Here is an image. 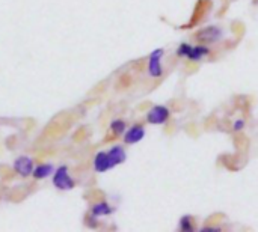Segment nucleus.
<instances>
[{
    "label": "nucleus",
    "mask_w": 258,
    "mask_h": 232,
    "mask_svg": "<svg viewBox=\"0 0 258 232\" xmlns=\"http://www.w3.org/2000/svg\"><path fill=\"white\" fill-rule=\"evenodd\" d=\"M164 54L163 48H155L148 59V74L152 78H160L163 75V66H161V57Z\"/></svg>",
    "instance_id": "obj_1"
},
{
    "label": "nucleus",
    "mask_w": 258,
    "mask_h": 232,
    "mask_svg": "<svg viewBox=\"0 0 258 232\" xmlns=\"http://www.w3.org/2000/svg\"><path fill=\"white\" fill-rule=\"evenodd\" d=\"M53 184H54V187H57L59 190H71V188H74V185H75L74 179L69 178V175H68V167H66V166H60V167L54 172Z\"/></svg>",
    "instance_id": "obj_2"
},
{
    "label": "nucleus",
    "mask_w": 258,
    "mask_h": 232,
    "mask_svg": "<svg viewBox=\"0 0 258 232\" xmlns=\"http://www.w3.org/2000/svg\"><path fill=\"white\" fill-rule=\"evenodd\" d=\"M167 119H169V108L166 105H154L146 114V121L152 125H161Z\"/></svg>",
    "instance_id": "obj_3"
},
{
    "label": "nucleus",
    "mask_w": 258,
    "mask_h": 232,
    "mask_svg": "<svg viewBox=\"0 0 258 232\" xmlns=\"http://www.w3.org/2000/svg\"><path fill=\"white\" fill-rule=\"evenodd\" d=\"M14 170L21 175L23 178L29 176L33 173V160L30 157H18L14 163Z\"/></svg>",
    "instance_id": "obj_4"
},
{
    "label": "nucleus",
    "mask_w": 258,
    "mask_h": 232,
    "mask_svg": "<svg viewBox=\"0 0 258 232\" xmlns=\"http://www.w3.org/2000/svg\"><path fill=\"white\" fill-rule=\"evenodd\" d=\"M112 167H115V164H113V161H112L109 152L101 151V152H98V154L95 155V158H94V169H95L97 172L103 173V172L110 170Z\"/></svg>",
    "instance_id": "obj_5"
},
{
    "label": "nucleus",
    "mask_w": 258,
    "mask_h": 232,
    "mask_svg": "<svg viewBox=\"0 0 258 232\" xmlns=\"http://www.w3.org/2000/svg\"><path fill=\"white\" fill-rule=\"evenodd\" d=\"M196 39L202 41V42H216L220 39L222 36V30L216 26H210V27H205L202 30H199L196 35Z\"/></svg>",
    "instance_id": "obj_6"
},
{
    "label": "nucleus",
    "mask_w": 258,
    "mask_h": 232,
    "mask_svg": "<svg viewBox=\"0 0 258 232\" xmlns=\"http://www.w3.org/2000/svg\"><path fill=\"white\" fill-rule=\"evenodd\" d=\"M145 137V128L142 125H133L130 127L125 134H124V142L127 145H133V143H137L140 142L142 139Z\"/></svg>",
    "instance_id": "obj_7"
},
{
    "label": "nucleus",
    "mask_w": 258,
    "mask_h": 232,
    "mask_svg": "<svg viewBox=\"0 0 258 232\" xmlns=\"http://www.w3.org/2000/svg\"><path fill=\"white\" fill-rule=\"evenodd\" d=\"M107 152H109V155H110V158H112V161H113L115 166H118V164H121V163H124V161L127 160V152H125V149H124L122 146H119V145L112 146Z\"/></svg>",
    "instance_id": "obj_8"
},
{
    "label": "nucleus",
    "mask_w": 258,
    "mask_h": 232,
    "mask_svg": "<svg viewBox=\"0 0 258 232\" xmlns=\"http://www.w3.org/2000/svg\"><path fill=\"white\" fill-rule=\"evenodd\" d=\"M208 53H210L208 47H205V45H196V47H192L187 59L192 60V62H199L201 59H204L205 56H208Z\"/></svg>",
    "instance_id": "obj_9"
},
{
    "label": "nucleus",
    "mask_w": 258,
    "mask_h": 232,
    "mask_svg": "<svg viewBox=\"0 0 258 232\" xmlns=\"http://www.w3.org/2000/svg\"><path fill=\"white\" fill-rule=\"evenodd\" d=\"M91 212H92V215H95V217H100V215H109V214H112V212H113V208H112L107 202H98V203L92 205Z\"/></svg>",
    "instance_id": "obj_10"
},
{
    "label": "nucleus",
    "mask_w": 258,
    "mask_h": 232,
    "mask_svg": "<svg viewBox=\"0 0 258 232\" xmlns=\"http://www.w3.org/2000/svg\"><path fill=\"white\" fill-rule=\"evenodd\" d=\"M53 173V166L51 164H39L33 169V176L36 179H44Z\"/></svg>",
    "instance_id": "obj_11"
},
{
    "label": "nucleus",
    "mask_w": 258,
    "mask_h": 232,
    "mask_svg": "<svg viewBox=\"0 0 258 232\" xmlns=\"http://www.w3.org/2000/svg\"><path fill=\"white\" fill-rule=\"evenodd\" d=\"M110 130H112L116 136H119V134L125 133V122H124L122 119H115V121L110 122Z\"/></svg>",
    "instance_id": "obj_12"
},
{
    "label": "nucleus",
    "mask_w": 258,
    "mask_h": 232,
    "mask_svg": "<svg viewBox=\"0 0 258 232\" xmlns=\"http://www.w3.org/2000/svg\"><path fill=\"white\" fill-rule=\"evenodd\" d=\"M178 227H180V230H193L192 217H190V215H183V217L180 218Z\"/></svg>",
    "instance_id": "obj_13"
},
{
    "label": "nucleus",
    "mask_w": 258,
    "mask_h": 232,
    "mask_svg": "<svg viewBox=\"0 0 258 232\" xmlns=\"http://www.w3.org/2000/svg\"><path fill=\"white\" fill-rule=\"evenodd\" d=\"M190 50H192V45L183 42V44H180V47L177 48V54H178L180 57H187L189 53H190Z\"/></svg>",
    "instance_id": "obj_14"
},
{
    "label": "nucleus",
    "mask_w": 258,
    "mask_h": 232,
    "mask_svg": "<svg viewBox=\"0 0 258 232\" xmlns=\"http://www.w3.org/2000/svg\"><path fill=\"white\" fill-rule=\"evenodd\" d=\"M244 121L243 119H237L235 122H234V131H241L243 128H244Z\"/></svg>",
    "instance_id": "obj_15"
},
{
    "label": "nucleus",
    "mask_w": 258,
    "mask_h": 232,
    "mask_svg": "<svg viewBox=\"0 0 258 232\" xmlns=\"http://www.w3.org/2000/svg\"><path fill=\"white\" fill-rule=\"evenodd\" d=\"M219 230H220V227H216V226H204V227H201L199 232H219Z\"/></svg>",
    "instance_id": "obj_16"
}]
</instances>
